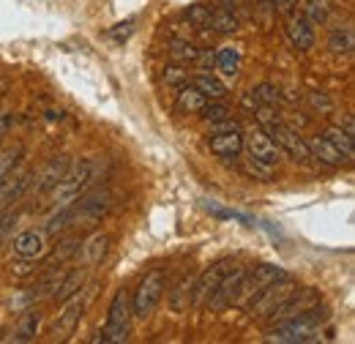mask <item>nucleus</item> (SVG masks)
Instances as JSON below:
<instances>
[{
  "label": "nucleus",
  "mask_w": 355,
  "mask_h": 344,
  "mask_svg": "<svg viewBox=\"0 0 355 344\" xmlns=\"http://www.w3.org/2000/svg\"><path fill=\"white\" fill-rule=\"evenodd\" d=\"M306 145H309V156L320 159V162L328 164V167H342V164L347 162V159H345V156H342L325 137H311Z\"/></svg>",
  "instance_id": "17"
},
{
  "label": "nucleus",
  "mask_w": 355,
  "mask_h": 344,
  "mask_svg": "<svg viewBox=\"0 0 355 344\" xmlns=\"http://www.w3.org/2000/svg\"><path fill=\"white\" fill-rule=\"evenodd\" d=\"M260 3H263V6H270V3H273V0H260Z\"/></svg>",
  "instance_id": "44"
},
{
  "label": "nucleus",
  "mask_w": 355,
  "mask_h": 344,
  "mask_svg": "<svg viewBox=\"0 0 355 344\" xmlns=\"http://www.w3.org/2000/svg\"><path fill=\"white\" fill-rule=\"evenodd\" d=\"M129 325H132V303L126 290H118L115 298L110 303V314H107V325L98 331V336L93 339L96 344H121L129 339Z\"/></svg>",
  "instance_id": "2"
},
{
  "label": "nucleus",
  "mask_w": 355,
  "mask_h": 344,
  "mask_svg": "<svg viewBox=\"0 0 355 344\" xmlns=\"http://www.w3.org/2000/svg\"><path fill=\"white\" fill-rule=\"evenodd\" d=\"M287 36H290L293 46L301 49V52H306V49L314 46V28H311V22L304 14L287 19Z\"/></svg>",
  "instance_id": "16"
},
{
  "label": "nucleus",
  "mask_w": 355,
  "mask_h": 344,
  "mask_svg": "<svg viewBox=\"0 0 355 344\" xmlns=\"http://www.w3.org/2000/svg\"><path fill=\"white\" fill-rule=\"evenodd\" d=\"M211 25H214L219 33H235V31H238V19H235V14L227 11V8L211 14Z\"/></svg>",
  "instance_id": "30"
},
{
  "label": "nucleus",
  "mask_w": 355,
  "mask_h": 344,
  "mask_svg": "<svg viewBox=\"0 0 355 344\" xmlns=\"http://www.w3.org/2000/svg\"><path fill=\"white\" fill-rule=\"evenodd\" d=\"M39 325H42V314L39 311H28L17 328V342H31L36 334H39Z\"/></svg>",
  "instance_id": "27"
},
{
  "label": "nucleus",
  "mask_w": 355,
  "mask_h": 344,
  "mask_svg": "<svg viewBox=\"0 0 355 344\" xmlns=\"http://www.w3.org/2000/svg\"><path fill=\"white\" fill-rule=\"evenodd\" d=\"M202 49H197L194 44L189 42H170V58L178 60V63H194L200 58Z\"/></svg>",
  "instance_id": "28"
},
{
  "label": "nucleus",
  "mask_w": 355,
  "mask_h": 344,
  "mask_svg": "<svg viewBox=\"0 0 355 344\" xmlns=\"http://www.w3.org/2000/svg\"><path fill=\"white\" fill-rule=\"evenodd\" d=\"M232 268H235V259L232 257H224V259H219V262H214V265L191 284V306H202V303L208 301V298L214 295V290L219 287V282H222Z\"/></svg>",
  "instance_id": "8"
},
{
  "label": "nucleus",
  "mask_w": 355,
  "mask_h": 344,
  "mask_svg": "<svg viewBox=\"0 0 355 344\" xmlns=\"http://www.w3.org/2000/svg\"><path fill=\"white\" fill-rule=\"evenodd\" d=\"M107 249H110V235L107 232H96L83 243V259L88 265H98L107 255Z\"/></svg>",
  "instance_id": "19"
},
{
  "label": "nucleus",
  "mask_w": 355,
  "mask_h": 344,
  "mask_svg": "<svg viewBox=\"0 0 355 344\" xmlns=\"http://www.w3.org/2000/svg\"><path fill=\"white\" fill-rule=\"evenodd\" d=\"M214 63L219 66V71H222L224 77L235 80V77H238V69H241V55H238V49H232V46H222V49L214 55Z\"/></svg>",
  "instance_id": "23"
},
{
  "label": "nucleus",
  "mask_w": 355,
  "mask_h": 344,
  "mask_svg": "<svg viewBox=\"0 0 355 344\" xmlns=\"http://www.w3.org/2000/svg\"><path fill=\"white\" fill-rule=\"evenodd\" d=\"M328 320V311L314 303L309 311L276 325V331H270L268 342H279V344H306V342H317L320 339V328L322 322Z\"/></svg>",
  "instance_id": "1"
},
{
  "label": "nucleus",
  "mask_w": 355,
  "mask_h": 344,
  "mask_svg": "<svg viewBox=\"0 0 355 344\" xmlns=\"http://www.w3.org/2000/svg\"><path fill=\"white\" fill-rule=\"evenodd\" d=\"M19 156H22V148L17 145V148H6V150H0V180L6 178V175H11L14 167L19 164Z\"/></svg>",
  "instance_id": "31"
},
{
  "label": "nucleus",
  "mask_w": 355,
  "mask_h": 344,
  "mask_svg": "<svg viewBox=\"0 0 355 344\" xmlns=\"http://www.w3.org/2000/svg\"><path fill=\"white\" fill-rule=\"evenodd\" d=\"M83 284H85V270L83 268H74V270H69L66 276H63V282H60V287H58V293L52 295L55 301H69L71 295H77L80 290H83Z\"/></svg>",
  "instance_id": "21"
},
{
  "label": "nucleus",
  "mask_w": 355,
  "mask_h": 344,
  "mask_svg": "<svg viewBox=\"0 0 355 344\" xmlns=\"http://www.w3.org/2000/svg\"><path fill=\"white\" fill-rule=\"evenodd\" d=\"M322 137H325V139H328V142H331V145H334V148H336L347 162L355 156V137L350 134V131H345L342 126H331Z\"/></svg>",
  "instance_id": "22"
},
{
  "label": "nucleus",
  "mask_w": 355,
  "mask_h": 344,
  "mask_svg": "<svg viewBox=\"0 0 355 344\" xmlns=\"http://www.w3.org/2000/svg\"><path fill=\"white\" fill-rule=\"evenodd\" d=\"M83 314H85V298H83L80 293H77V295H71L69 301H63V311L58 314V320H55V325H52L55 339L66 342V339L74 334V328L80 325Z\"/></svg>",
  "instance_id": "10"
},
{
  "label": "nucleus",
  "mask_w": 355,
  "mask_h": 344,
  "mask_svg": "<svg viewBox=\"0 0 355 344\" xmlns=\"http://www.w3.org/2000/svg\"><path fill=\"white\" fill-rule=\"evenodd\" d=\"M194 87L205 96V98H224L227 96V87H224V83H219L216 77H211V74H200L197 80H194Z\"/></svg>",
  "instance_id": "26"
},
{
  "label": "nucleus",
  "mask_w": 355,
  "mask_h": 344,
  "mask_svg": "<svg viewBox=\"0 0 355 344\" xmlns=\"http://www.w3.org/2000/svg\"><path fill=\"white\" fill-rule=\"evenodd\" d=\"M246 172H249V175H254V178H263V180H268V178L273 175V167H268V164H260V162L249 159V162H246Z\"/></svg>",
  "instance_id": "38"
},
{
  "label": "nucleus",
  "mask_w": 355,
  "mask_h": 344,
  "mask_svg": "<svg viewBox=\"0 0 355 344\" xmlns=\"http://www.w3.org/2000/svg\"><path fill=\"white\" fill-rule=\"evenodd\" d=\"M252 96L257 98V104H260V107H273V104H279V101H282L279 90H276L273 85H260L257 90H252Z\"/></svg>",
  "instance_id": "34"
},
{
  "label": "nucleus",
  "mask_w": 355,
  "mask_h": 344,
  "mask_svg": "<svg viewBox=\"0 0 355 344\" xmlns=\"http://www.w3.org/2000/svg\"><path fill=\"white\" fill-rule=\"evenodd\" d=\"M304 17L311 25H322L328 19V6L325 0H304Z\"/></svg>",
  "instance_id": "29"
},
{
  "label": "nucleus",
  "mask_w": 355,
  "mask_h": 344,
  "mask_svg": "<svg viewBox=\"0 0 355 344\" xmlns=\"http://www.w3.org/2000/svg\"><path fill=\"white\" fill-rule=\"evenodd\" d=\"M208 104V98L197 90L194 85H180V93H178V101H175V107H178V112H200L202 107Z\"/></svg>",
  "instance_id": "20"
},
{
  "label": "nucleus",
  "mask_w": 355,
  "mask_h": 344,
  "mask_svg": "<svg viewBox=\"0 0 355 344\" xmlns=\"http://www.w3.org/2000/svg\"><path fill=\"white\" fill-rule=\"evenodd\" d=\"M287 270L282 268V265H257V268H246V273H243V282H241V293H238V298H235V303L238 306H249V303L254 301L263 290H266L270 282H276L279 276H284Z\"/></svg>",
  "instance_id": "5"
},
{
  "label": "nucleus",
  "mask_w": 355,
  "mask_h": 344,
  "mask_svg": "<svg viewBox=\"0 0 355 344\" xmlns=\"http://www.w3.org/2000/svg\"><path fill=\"white\" fill-rule=\"evenodd\" d=\"M31 178H33V172H19V175L11 172V175H6L0 180V208L19 203L22 194L28 191V186H31Z\"/></svg>",
  "instance_id": "13"
},
{
  "label": "nucleus",
  "mask_w": 355,
  "mask_h": 344,
  "mask_svg": "<svg viewBox=\"0 0 355 344\" xmlns=\"http://www.w3.org/2000/svg\"><path fill=\"white\" fill-rule=\"evenodd\" d=\"M309 98H311V104H314L317 110H322V112H331V110H334L325 93H309Z\"/></svg>",
  "instance_id": "39"
},
{
  "label": "nucleus",
  "mask_w": 355,
  "mask_h": 344,
  "mask_svg": "<svg viewBox=\"0 0 355 344\" xmlns=\"http://www.w3.org/2000/svg\"><path fill=\"white\" fill-rule=\"evenodd\" d=\"M208 148H211V153L214 156H219V159H241V153H243V134L241 129L235 131H214L211 134V139H208Z\"/></svg>",
  "instance_id": "12"
},
{
  "label": "nucleus",
  "mask_w": 355,
  "mask_h": 344,
  "mask_svg": "<svg viewBox=\"0 0 355 344\" xmlns=\"http://www.w3.org/2000/svg\"><path fill=\"white\" fill-rule=\"evenodd\" d=\"M162 295H164V273H162V270H150V273L137 284V290H134L132 314L139 317V320L150 317L153 309L162 301Z\"/></svg>",
  "instance_id": "4"
},
{
  "label": "nucleus",
  "mask_w": 355,
  "mask_h": 344,
  "mask_svg": "<svg viewBox=\"0 0 355 344\" xmlns=\"http://www.w3.org/2000/svg\"><path fill=\"white\" fill-rule=\"evenodd\" d=\"M273 3H276L279 14H284V17H290L295 11V6H298V0H273Z\"/></svg>",
  "instance_id": "41"
},
{
  "label": "nucleus",
  "mask_w": 355,
  "mask_h": 344,
  "mask_svg": "<svg viewBox=\"0 0 355 344\" xmlns=\"http://www.w3.org/2000/svg\"><path fill=\"white\" fill-rule=\"evenodd\" d=\"M353 46H355V33L350 25H345V28H334V31H331L328 49H331L334 55H347V52H353Z\"/></svg>",
  "instance_id": "24"
},
{
  "label": "nucleus",
  "mask_w": 355,
  "mask_h": 344,
  "mask_svg": "<svg viewBox=\"0 0 355 344\" xmlns=\"http://www.w3.org/2000/svg\"><path fill=\"white\" fill-rule=\"evenodd\" d=\"M222 3H224V8H227V11H232V8L238 6V0H222Z\"/></svg>",
  "instance_id": "43"
},
{
  "label": "nucleus",
  "mask_w": 355,
  "mask_h": 344,
  "mask_svg": "<svg viewBox=\"0 0 355 344\" xmlns=\"http://www.w3.org/2000/svg\"><path fill=\"white\" fill-rule=\"evenodd\" d=\"M186 17H189V22H191V25H197V28H208V25H211V8H208V6H202V3L189 6Z\"/></svg>",
  "instance_id": "33"
},
{
  "label": "nucleus",
  "mask_w": 355,
  "mask_h": 344,
  "mask_svg": "<svg viewBox=\"0 0 355 344\" xmlns=\"http://www.w3.org/2000/svg\"><path fill=\"white\" fill-rule=\"evenodd\" d=\"M69 273V268H58V270H52L49 276H44L36 287H33V293L28 295V303L31 301H42V298H52L55 293H58V287H60V282H63V276Z\"/></svg>",
  "instance_id": "18"
},
{
  "label": "nucleus",
  "mask_w": 355,
  "mask_h": 344,
  "mask_svg": "<svg viewBox=\"0 0 355 344\" xmlns=\"http://www.w3.org/2000/svg\"><path fill=\"white\" fill-rule=\"evenodd\" d=\"M293 290H295V282H293V279L284 273V276H279L276 282H270L266 290H263V293H260L254 301L246 306V311H249L254 320H260V317H268V314H270V311H273L279 303L284 301V298H287Z\"/></svg>",
  "instance_id": "6"
},
{
  "label": "nucleus",
  "mask_w": 355,
  "mask_h": 344,
  "mask_svg": "<svg viewBox=\"0 0 355 344\" xmlns=\"http://www.w3.org/2000/svg\"><path fill=\"white\" fill-rule=\"evenodd\" d=\"M205 211L211 216H216V218H227V221H241V224H246V227H254L257 224V218L249 214H241V211H232V208H222L219 203H214V200H208L205 203Z\"/></svg>",
  "instance_id": "25"
},
{
  "label": "nucleus",
  "mask_w": 355,
  "mask_h": 344,
  "mask_svg": "<svg viewBox=\"0 0 355 344\" xmlns=\"http://www.w3.org/2000/svg\"><path fill=\"white\" fill-rule=\"evenodd\" d=\"M200 112H202V118H205L208 123H216V121H224V118H230V110H227V104H224L222 98H219L216 104H205Z\"/></svg>",
  "instance_id": "35"
},
{
  "label": "nucleus",
  "mask_w": 355,
  "mask_h": 344,
  "mask_svg": "<svg viewBox=\"0 0 355 344\" xmlns=\"http://www.w3.org/2000/svg\"><path fill=\"white\" fill-rule=\"evenodd\" d=\"M132 33H134V19H126L121 25H115V31H110V39L112 42H126Z\"/></svg>",
  "instance_id": "37"
},
{
  "label": "nucleus",
  "mask_w": 355,
  "mask_h": 344,
  "mask_svg": "<svg viewBox=\"0 0 355 344\" xmlns=\"http://www.w3.org/2000/svg\"><path fill=\"white\" fill-rule=\"evenodd\" d=\"M14 268V276H25V273H31L33 268H31V259H25V262H17V265H11Z\"/></svg>",
  "instance_id": "42"
},
{
  "label": "nucleus",
  "mask_w": 355,
  "mask_h": 344,
  "mask_svg": "<svg viewBox=\"0 0 355 344\" xmlns=\"http://www.w3.org/2000/svg\"><path fill=\"white\" fill-rule=\"evenodd\" d=\"M314 303H320L317 290H311V287L309 290H293L284 301L268 314V325H282V322H287V320H293V317L309 311Z\"/></svg>",
  "instance_id": "7"
},
{
  "label": "nucleus",
  "mask_w": 355,
  "mask_h": 344,
  "mask_svg": "<svg viewBox=\"0 0 355 344\" xmlns=\"http://www.w3.org/2000/svg\"><path fill=\"white\" fill-rule=\"evenodd\" d=\"M46 252V241L44 232H36V230H28L22 235L14 238V255L19 259H36Z\"/></svg>",
  "instance_id": "14"
},
{
  "label": "nucleus",
  "mask_w": 355,
  "mask_h": 344,
  "mask_svg": "<svg viewBox=\"0 0 355 344\" xmlns=\"http://www.w3.org/2000/svg\"><path fill=\"white\" fill-rule=\"evenodd\" d=\"M191 295V279H180L178 282V287L173 290V295H170V306H173V311H183V306H186V298Z\"/></svg>",
  "instance_id": "32"
},
{
  "label": "nucleus",
  "mask_w": 355,
  "mask_h": 344,
  "mask_svg": "<svg viewBox=\"0 0 355 344\" xmlns=\"http://www.w3.org/2000/svg\"><path fill=\"white\" fill-rule=\"evenodd\" d=\"M243 148L249 150V159L268 164V167H276L282 162V148L268 137L263 129H252L243 137Z\"/></svg>",
  "instance_id": "9"
},
{
  "label": "nucleus",
  "mask_w": 355,
  "mask_h": 344,
  "mask_svg": "<svg viewBox=\"0 0 355 344\" xmlns=\"http://www.w3.org/2000/svg\"><path fill=\"white\" fill-rule=\"evenodd\" d=\"M162 80H164L167 85H186L189 71H186L183 66H167V69H164V74H162Z\"/></svg>",
  "instance_id": "36"
},
{
  "label": "nucleus",
  "mask_w": 355,
  "mask_h": 344,
  "mask_svg": "<svg viewBox=\"0 0 355 344\" xmlns=\"http://www.w3.org/2000/svg\"><path fill=\"white\" fill-rule=\"evenodd\" d=\"M243 273H246V268H238V265H235V268L224 276L222 282H219V287H216V290H214V295L208 298L214 311H222V309H227V306H232V303H235L238 293H241Z\"/></svg>",
  "instance_id": "11"
},
{
  "label": "nucleus",
  "mask_w": 355,
  "mask_h": 344,
  "mask_svg": "<svg viewBox=\"0 0 355 344\" xmlns=\"http://www.w3.org/2000/svg\"><path fill=\"white\" fill-rule=\"evenodd\" d=\"M69 156H55V159H49L46 162V167L42 170L39 175V183H36V194H49L55 186H58V180L69 172Z\"/></svg>",
  "instance_id": "15"
},
{
  "label": "nucleus",
  "mask_w": 355,
  "mask_h": 344,
  "mask_svg": "<svg viewBox=\"0 0 355 344\" xmlns=\"http://www.w3.org/2000/svg\"><path fill=\"white\" fill-rule=\"evenodd\" d=\"M90 178H93V162L88 159H83L74 170H69L60 180H58V186L52 189V205H55V211H60V208H69L71 203H77L80 200V194L88 189Z\"/></svg>",
  "instance_id": "3"
},
{
  "label": "nucleus",
  "mask_w": 355,
  "mask_h": 344,
  "mask_svg": "<svg viewBox=\"0 0 355 344\" xmlns=\"http://www.w3.org/2000/svg\"><path fill=\"white\" fill-rule=\"evenodd\" d=\"M11 126H14V115L11 112H0V142H3V137L8 134Z\"/></svg>",
  "instance_id": "40"
}]
</instances>
